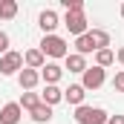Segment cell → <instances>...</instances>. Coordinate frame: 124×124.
Here are the masks:
<instances>
[{
  "mask_svg": "<svg viewBox=\"0 0 124 124\" xmlns=\"http://www.w3.org/2000/svg\"><path fill=\"white\" fill-rule=\"evenodd\" d=\"M63 101V90L55 84V87H43V93H40V104H46V107H55V104H61Z\"/></svg>",
  "mask_w": 124,
  "mask_h": 124,
  "instance_id": "13",
  "label": "cell"
},
{
  "mask_svg": "<svg viewBox=\"0 0 124 124\" xmlns=\"http://www.w3.org/2000/svg\"><path fill=\"white\" fill-rule=\"evenodd\" d=\"M75 52L78 55H90V52H95V46H93V38H90V32L87 35H81V38H75Z\"/></svg>",
  "mask_w": 124,
  "mask_h": 124,
  "instance_id": "16",
  "label": "cell"
},
{
  "mask_svg": "<svg viewBox=\"0 0 124 124\" xmlns=\"http://www.w3.org/2000/svg\"><path fill=\"white\" fill-rule=\"evenodd\" d=\"M38 49L43 52V58H52V61H58V58H66V55H69V43L63 40L61 35H43V40H40Z\"/></svg>",
  "mask_w": 124,
  "mask_h": 124,
  "instance_id": "1",
  "label": "cell"
},
{
  "mask_svg": "<svg viewBox=\"0 0 124 124\" xmlns=\"http://www.w3.org/2000/svg\"><path fill=\"white\" fill-rule=\"evenodd\" d=\"M29 116H32V121H35V124H49V121H52V107H46V104H38V107L32 110Z\"/></svg>",
  "mask_w": 124,
  "mask_h": 124,
  "instance_id": "15",
  "label": "cell"
},
{
  "mask_svg": "<svg viewBox=\"0 0 124 124\" xmlns=\"http://www.w3.org/2000/svg\"><path fill=\"white\" fill-rule=\"evenodd\" d=\"M118 12H121V17H124V3H121V6H118Z\"/></svg>",
  "mask_w": 124,
  "mask_h": 124,
  "instance_id": "25",
  "label": "cell"
},
{
  "mask_svg": "<svg viewBox=\"0 0 124 124\" xmlns=\"http://www.w3.org/2000/svg\"><path fill=\"white\" fill-rule=\"evenodd\" d=\"M6 52H9V35L0 29V55H6Z\"/></svg>",
  "mask_w": 124,
  "mask_h": 124,
  "instance_id": "22",
  "label": "cell"
},
{
  "mask_svg": "<svg viewBox=\"0 0 124 124\" xmlns=\"http://www.w3.org/2000/svg\"><path fill=\"white\" fill-rule=\"evenodd\" d=\"M43 63H46V58H43V52H40L38 46L23 52V66H26V69H38V72H40V69H43Z\"/></svg>",
  "mask_w": 124,
  "mask_h": 124,
  "instance_id": "11",
  "label": "cell"
},
{
  "mask_svg": "<svg viewBox=\"0 0 124 124\" xmlns=\"http://www.w3.org/2000/svg\"><path fill=\"white\" fill-rule=\"evenodd\" d=\"M17 84H20V90H23V93H32V90L40 84V72H38V69H26V66H23V69L17 72Z\"/></svg>",
  "mask_w": 124,
  "mask_h": 124,
  "instance_id": "7",
  "label": "cell"
},
{
  "mask_svg": "<svg viewBox=\"0 0 124 124\" xmlns=\"http://www.w3.org/2000/svg\"><path fill=\"white\" fill-rule=\"evenodd\" d=\"M17 104H20V110H29V113H32V110L40 104V95H38V93H23Z\"/></svg>",
  "mask_w": 124,
  "mask_h": 124,
  "instance_id": "18",
  "label": "cell"
},
{
  "mask_svg": "<svg viewBox=\"0 0 124 124\" xmlns=\"http://www.w3.org/2000/svg\"><path fill=\"white\" fill-rule=\"evenodd\" d=\"M58 23H61V17H58V12H52V9H43L40 17H38V26L43 29V35H55Z\"/></svg>",
  "mask_w": 124,
  "mask_h": 124,
  "instance_id": "8",
  "label": "cell"
},
{
  "mask_svg": "<svg viewBox=\"0 0 124 124\" xmlns=\"http://www.w3.org/2000/svg\"><path fill=\"white\" fill-rule=\"evenodd\" d=\"M20 118H23V110H20L17 101L3 104V110H0V124H17Z\"/></svg>",
  "mask_w": 124,
  "mask_h": 124,
  "instance_id": "9",
  "label": "cell"
},
{
  "mask_svg": "<svg viewBox=\"0 0 124 124\" xmlns=\"http://www.w3.org/2000/svg\"><path fill=\"white\" fill-rule=\"evenodd\" d=\"M75 121L78 124H107L110 116H107V110H101V107H87V104H81V107H75Z\"/></svg>",
  "mask_w": 124,
  "mask_h": 124,
  "instance_id": "2",
  "label": "cell"
},
{
  "mask_svg": "<svg viewBox=\"0 0 124 124\" xmlns=\"http://www.w3.org/2000/svg\"><path fill=\"white\" fill-rule=\"evenodd\" d=\"M113 61H116V52H113V49H98V52H95V66L107 69Z\"/></svg>",
  "mask_w": 124,
  "mask_h": 124,
  "instance_id": "17",
  "label": "cell"
},
{
  "mask_svg": "<svg viewBox=\"0 0 124 124\" xmlns=\"http://www.w3.org/2000/svg\"><path fill=\"white\" fill-rule=\"evenodd\" d=\"M107 124H124V116H110V121Z\"/></svg>",
  "mask_w": 124,
  "mask_h": 124,
  "instance_id": "23",
  "label": "cell"
},
{
  "mask_svg": "<svg viewBox=\"0 0 124 124\" xmlns=\"http://www.w3.org/2000/svg\"><path fill=\"white\" fill-rule=\"evenodd\" d=\"M61 6L66 9V15H72V12H84V0H61Z\"/></svg>",
  "mask_w": 124,
  "mask_h": 124,
  "instance_id": "20",
  "label": "cell"
},
{
  "mask_svg": "<svg viewBox=\"0 0 124 124\" xmlns=\"http://www.w3.org/2000/svg\"><path fill=\"white\" fill-rule=\"evenodd\" d=\"M113 90H116V93H124V69L116 72V78H113Z\"/></svg>",
  "mask_w": 124,
  "mask_h": 124,
  "instance_id": "21",
  "label": "cell"
},
{
  "mask_svg": "<svg viewBox=\"0 0 124 124\" xmlns=\"http://www.w3.org/2000/svg\"><path fill=\"white\" fill-rule=\"evenodd\" d=\"M61 78H63V66H61V63H55V61H46V63H43V69H40V81H43L46 87H55Z\"/></svg>",
  "mask_w": 124,
  "mask_h": 124,
  "instance_id": "6",
  "label": "cell"
},
{
  "mask_svg": "<svg viewBox=\"0 0 124 124\" xmlns=\"http://www.w3.org/2000/svg\"><path fill=\"white\" fill-rule=\"evenodd\" d=\"M17 15V3L15 0H0V20H12Z\"/></svg>",
  "mask_w": 124,
  "mask_h": 124,
  "instance_id": "19",
  "label": "cell"
},
{
  "mask_svg": "<svg viewBox=\"0 0 124 124\" xmlns=\"http://www.w3.org/2000/svg\"><path fill=\"white\" fill-rule=\"evenodd\" d=\"M84 98H87V90H84L81 84H69V87L63 90V101H66V104H72V107H81V104H84Z\"/></svg>",
  "mask_w": 124,
  "mask_h": 124,
  "instance_id": "10",
  "label": "cell"
},
{
  "mask_svg": "<svg viewBox=\"0 0 124 124\" xmlns=\"http://www.w3.org/2000/svg\"><path fill=\"white\" fill-rule=\"evenodd\" d=\"M116 58H118V63H124V46L118 49V52H116Z\"/></svg>",
  "mask_w": 124,
  "mask_h": 124,
  "instance_id": "24",
  "label": "cell"
},
{
  "mask_svg": "<svg viewBox=\"0 0 124 124\" xmlns=\"http://www.w3.org/2000/svg\"><path fill=\"white\" fill-rule=\"evenodd\" d=\"M63 69H69V72H75V75H84V69H87V58L78 55V52H69V55L63 58Z\"/></svg>",
  "mask_w": 124,
  "mask_h": 124,
  "instance_id": "12",
  "label": "cell"
},
{
  "mask_svg": "<svg viewBox=\"0 0 124 124\" xmlns=\"http://www.w3.org/2000/svg\"><path fill=\"white\" fill-rule=\"evenodd\" d=\"M23 69V55L20 52H15V49H9L6 55H0V75H17Z\"/></svg>",
  "mask_w": 124,
  "mask_h": 124,
  "instance_id": "4",
  "label": "cell"
},
{
  "mask_svg": "<svg viewBox=\"0 0 124 124\" xmlns=\"http://www.w3.org/2000/svg\"><path fill=\"white\" fill-rule=\"evenodd\" d=\"M90 38H93L95 52L98 49H110V32L107 29H90Z\"/></svg>",
  "mask_w": 124,
  "mask_h": 124,
  "instance_id": "14",
  "label": "cell"
},
{
  "mask_svg": "<svg viewBox=\"0 0 124 124\" xmlns=\"http://www.w3.org/2000/svg\"><path fill=\"white\" fill-rule=\"evenodd\" d=\"M104 81H107V69H101V66H87L84 69V75H81V87L84 90H98V87H104Z\"/></svg>",
  "mask_w": 124,
  "mask_h": 124,
  "instance_id": "5",
  "label": "cell"
},
{
  "mask_svg": "<svg viewBox=\"0 0 124 124\" xmlns=\"http://www.w3.org/2000/svg\"><path fill=\"white\" fill-rule=\"evenodd\" d=\"M63 26L69 29V35L81 38V35H87V32H90V20H87V15H84V12H72V15H63Z\"/></svg>",
  "mask_w": 124,
  "mask_h": 124,
  "instance_id": "3",
  "label": "cell"
}]
</instances>
